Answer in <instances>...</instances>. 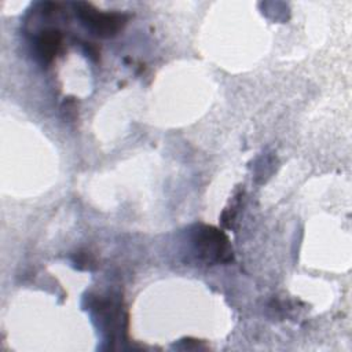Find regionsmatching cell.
Returning <instances> with one entry per match:
<instances>
[{"label":"cell","mask_w":352,"mask_h":352,"mask_svg":"<svg viewBox=\"0 0 352 352\" xmlns=\"http://www.w3.org/2000/svg\"><path fill=\"white\" fill-rule=\"evenodd\" d=\"M191 245L198 260L206 264L232 260V249L226 234L212 226H197L191 232Z\"/></svg>","instance_id":"6da1fadb"},{"label":"cell","mask_w":352,"mask_h":352,"mask_svg":"<svg viewBox=\"0 0 352 352\" xmlns=\"http://www.w3.org/2000/svg\"><path fill=\"white\" fill-rule=\"evenodd\" d=\"M81 23L95 36L113 37L126 22V16L118 12H102L87 3L74 4Z\"/></svg>","instance_id":"7a4b0ae2"},{"label":"cell","mask_w":352,"mask_h":352,"mask_svg":"<svg viewBox=\"0 0 352 352\" xmlns=\"http://www.w3.org/2000/svg\"><path fill=\"white\" fill-rule=\"evenodd\" d=\"M62 44V33L51 29L44 30L36 40V52L43 62H51L58 54Z\"/></svg>","instance_id":"3957f363"}]
</instances>
